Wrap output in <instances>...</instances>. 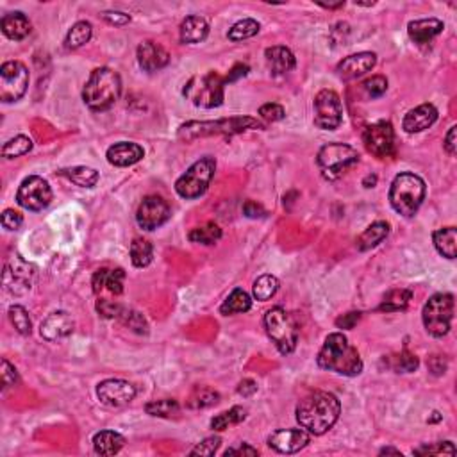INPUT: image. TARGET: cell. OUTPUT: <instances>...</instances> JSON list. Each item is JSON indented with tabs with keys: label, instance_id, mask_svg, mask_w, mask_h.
Wrapping results in <instances>:
<instances>
[{
	"label": "cell",
	"instance_id": "cell-1",
	"mask_svg": "<svg viewBox=\"0 0 457 457\" xmlns=\"http://www.w3.org/2000/svg\"><path fill=\"white\" fill-rule=\"evenodd\" d=\"M340 400L329 391H315L304 397L295 411L300 427L315 436H322L331 430L340 418Z\"/></svg>",
	"mask_w": 457,
	"mask_h": 457
},
{
	"label": "cell",
	"instance_id": "cell-2",
	"mask_svg": "<svg viewBox=\"0 0 457 457\" xmlns=\"http://www.w3.org/2000/svg\"><path fill=\"white\" fill-rule=\"evenodd\" d=\"M320 368L340 373L345 377H356L363 372V359L357 348L341 332H332L325 338V343L316 357Z\"/></svg>",
	"mask_w": 457,
	"mask_h": 457
},
{
	"label": "cell",
	"instance_id": "cell-3",
	"mask_svg": "<svg viewBox=\"0 0 457 457\" xmlns=\"http://www.w3.org/2000/svg\"><path fill=\"white\" fill-rule=\"evenodd\" d=\"M121 95V79L114 70L107 66L95 68L82 89V100L91 111L111 110Z\"/></svg>",
	"mask_w": 457,
	"mask_h": 457
},
{
	"label": "cell",
	"instance_id": "cell-4",
	"mask_svg": "<svg viewBox=\"0 0 457 457\" xmlns=\"http://www.w3.org/2000/svg\"><path fill=\"white\" fill-rule=\"evenodd\" d=\"M252 129H263V123L250 117H232L216 121H188L179 127L177 136L184 142H193L206 136H232Z\"/></svg>",
	"mask_w": 457,
	"mask_h": 457
},
{
	"label": "cell",
	"instance_id": "cell-5",
	"mask_svg": "<svg viewBox=\"0 0 457 457\" xmlns=\"http://www.w3.org/2000/svg\"><path fill=\"white\" fill-rule=\"evenodd\" d=\"M425 199V182L411 172L398 174L389 188V202L398 215L411 218L418 213Z\"/></svg>",
	"mask_w": 457,
	"mask_h": 457
},
{
	"label": "cell",
	"instance_id": "cell-6",
	"mask_svg": "<svg viewBox=\"0 0 457 457\" xmlns=\"http://www.w3.org/2000/svg\"><path fill=\"white\" fill-rule=\"evenodd\" d=\"M264 329H267L268 338L274 341L280 354L287 356L297 348L299 329L292 315L284 311L283 308H271L264 315Z\"/></svg>",
	"mask_w": 457,
	"mask_h": 457
},
{
	"label": "cell",
	"instance_id": "cell-7",
	"mask_svg": "<svg viewBox=\"0 0 457 457\" xmlns=\"http://www.w3.org/2000/svg\"><path fill=\"white\" fill-rule=\"evenodd\" d=\"M216 161L213 158H202L200 161L193 163L181 177L175 182V191L179 197L186 200H193L202 197L209 188L211 181L215 177Z\"/></svg>",
	"mask_w": 457,
	"mask_h": 457
},
{
	"label": "cell",
	"instance_id": "cell-8",
	"mask_svg": "<svg viewBox=\"0 0 457 457\" xmlns=\"http://www.w3.org/2000/svg\"><path fill=\"white\" fill-rule=\"evenodd\" d=\"M316 163L325 179L336 181L359 163V154L354 147L345 143H329L320 149Z\"/></svg>",
	"mask_w": 457,
	"mask_h": 457
},
{
	"label": "cell",
	"instance_id": "cell-9",
	"mask_svg": "<svg viewBox=\"0 0 457 457\" xmlns=\"http://www.w3.org/2000/svg\"><path fill=\"white\" fill-rule=\"evenodd\" d=\"M425 331L433 338H443L449 334L454 320V295L436 293L430 297L421 311Z\"/></svg>",
	"mask_w": 457,
	"mask_h": 457
},
{
	"label": "cell",
	"instance_id": "cell-10",
	"mask_svg": "<svg viewBox=\"0 0 457 457\" xmlns=\"http://www.w3.org/2000/svg\"><path fill=\"white\" fill-rule=\"evenodd\" d=\"M223 88L225 79L218 73L209 72L200 77H193L184 88V97L190 98L197 107L213 110L223 104Z\"/></svg>",
	"mask_w": 457,
	"mask_h": 457
},
{
	"label": "cell",
	"instance_id": "cell-11",
	"mask_svg": "<svg viewBox=\"0 0 457 457\" xmlns=\"http://www.w3.org/2000/svg\"><path fill=\"white\" fill-rule=\"evenodd\" d=\"M36 267L27 263L20 255H13L4 267L2 274V283L4 290L15 297H22L33 290V284L36 280Z\"/></svg>",
	"mask_w": 457,
	"mask_h": 457
},
{
	"label": "cell",
	"instance_id": "cell-12",
	"mask_svg": "<svg viewBox=\"0 0 457 457\" xmlns=\"http://www.w3.org/2000/svg\"><path fill=\"white\" fill-rule=\"evenodd\" d=\"M29 88V70L20 61H6L0 66V100L4 104L20 100Z\"/></svg>",
	"mask_w": 457,
	"mask_h": 457
},
{
	"label": "cell",
	"instance_id": "cell-13",
	"mask_svg": "<svg viewBox=\"0 0 457 457\" xmlns=\"http://www.w3.org/2000/svg\"><path fill=\"white\" fill-rule=\"evenodd\" d=\"M343 121L341 98L332 89H322L315 97V126L324 130H334Z\"/></svg>",
	"mask_w": 457,
	"mask_h": 457
},
{
	"label": "cell",
	"instance_id": "cell-14",
	"mask_svg": "<svg viewBox=\"0 0 457 457\" xmlns=\"http://www.w3.org/2000/svg\"><path fill=\"white\" fill-rule=\"evenodd\" d=\"M18 206L27 211H43L52 202V190L43 177L31 175L24 179L17 191Z\"/></svg>",
	"mask_w": 457,
	"mask_h": 457
},
{
	"label": "cell",
	"instance_id": "cell-15",
	"mask_svg": "<svg viewBox=\"0 0 457 457\" xmlns=\"http://www.w3.org/2000/svg\"><path fill=\"white\" fill-rule=\"evenodd\" d=\"M363 142L370 154L379 159L391 158L395 154V130L389 121H377L366 127Z\"/></svg>",
	"mask_w": 457,
	"mask_h": 457
},
{
	"label": "cell",
	"instance_id": "cell-16",
	"mask_svg": "<svg viewBox=\"0 0 457 457\" xmlns=\"http://www.w3.org/2000/svg\"><path fill=\"white\" fill-rule=\"evenodd\" d=\"M172 216V209L163 197L158 195H149L140 204L136 211V222L143 231H156L159 227L165 225Z\"/></svg>",
	"mask_w": 457,
	"mask_h": 457
},
{
	"label": "cell",
	"instance_id": "cell-17",
	"mask_svg": "<svg viewBox=\"0 0 457 457\" xmlns=\"http://www.w3.org/2000/svg\"><path fill=\"white\" fill-rule=\"evenodd\" d=\"M136 393H138V389L133 382L121 379L102 380L97 386L98 400L107 407H121V405L130 404L136 397Z\"/></svg>",
	"mask_w": 457,
	"mask_h": 457
},
{
	"label": "cell",
	"instance_id": "cell-18",
	"mask_svg": "<svg viewBox=\"0 0 457 457\" xmlns=\"http://www.w3.org/2000/svg\"><path fill=\"white\" fill-rule=\"evenodd\" d=\"M309 440L311 437L306 433V429H280L270 434L268 445L280 454H297L304 447H308Z\"/></svg>",
	"mask_w": 457,
	"mask_h": 457
},
{
	"label": "cell",
	"instance_id": "cell-19",
	"mask_svg": "<svg viewBox=\"0 0 457 457\" xmlns=\"http://www.w3.org/2000/svg\"><path fill=\"white\" fill-rule=\"evenodd\" d=\"M73 327H75V324H73L72 316L68 313L56 311L43 320V324L40 327V334L47 341H61L72 334Z\"/></svg>",
	"mask_w": 457,
	"mask_h": 457
},
{
	"label": "cell",
	"instance_id": "cell-20",
	"mask_svg": "<svg viewBox=\"0 0 457 457\" xmlns=\"http://www.w3.org/2000/svg\"><path fill=\"white\" fill-rule=\"evenodd\" d=\"M375 63L377 56L373 52L352 54V56L345 57L338 65V75L343 81H352V79H357L364 75V73H368L375 66Z\"/></svg>",
	"mask_w": 457,
	"mask_h": 457
},
{
	"label": "cell",
	"instance_id": "cell-21",
	"mask_svg": "<svg viewBox=\"0 0 457 457\" xmlns=\"http://www.w3.org/2000/svg\"><path fill=\"white\" fill-rule=\"evenodd\" d=\"M136 57L138 63L145 72H158V70L165 68L170 61V54L166 52L165 47H161L156 41H143L138 45L136 50Z\"/></svg>",
	"mask_w": 457,
	"mask_h": 457
},
{
	"label": "cell",
	"instance_id": "cell-22",
	"mask_svg": "<svg viewBox=\"0 0 457 457\" xmlns=\"http://www.w3.org/2000/svg\"><path fill=\"white\" fill-rule=\"evenodd\" d=\"M123 284H126V271L121 268H114V270L100 268V270L95 271L93 279H91V286H93V292L97 295L104 292L111 293V295H121Z\"/></svg>",
	"mask_w": 457,
	"mask_h": 457
},
{
	"label": "cell",
	"instance_id": "cell-23",
	"mask_svg": "<svg viewBox=\"0 0 457 457\" xmlns=\"http://www.w3.org/2000/svg\"><path fill=\"white\" fill-rule=\"evenodd\" d=\"M436 120H437L436 107H434L433 104H421L405 114L404 121H402V127H404L405 133L417 134L425 129H429V127H433L434 123H436Z\"/></svg>",
	"mask_w": 457,
	"mask_h": 457
},
{
	"label": "cell",
	"instance_id": "cell-24",
	"mask_svg": "<svg viewBox=\"0 0 457 457\" xmlns=\"http://www.w3.org/2000/svg\"><path fill=\"white\" fill-rule=\"evenodd\" d=\"M143 156H145V150H143V147H140L138 143L120 142L114 143V145H111L110 149H107L105 158H107L110 165L123 168V166H133L138 161H142Z\"/></svg>",
	"mask_w": 457,
	"mask_h": 457
},
{
	"label": "cell",
	"instance_id": "cell-25",
	"mask_svg": "<svg viewBox=\"0 0 457 457\" xmlns=\"http://www.w3.org/2000/svg\"><path fill=\"white\" fill-rule=\"evenodd\" d=\"M443 29H445V24L437 18H424V20L409 22L407 34L417 45H427L437 34L443 33Z\"/></svg>",
	"mask_w": 457,
	"mask_h": 457
},
{
	"label": "cell",
	"instance_id": "cell-26",
	"mask_svg": "<svg viewBox=\"0 0 457 457\" xmlns=\"http://www.w3.org/2000/svg\"><path fill=\"white\" fill-rule=\"evenodd\" d=\"M264 57H267V63L274 75H284V73L292 72L297 65V59L292 50L287 47H280V45L268 47L264 50Z\"/></svg>",
	"mask_w": 457,
	"mask_h": 457
},
{
	"label": "cell",
	"instance_id": "cell-27",
	"mask_svg": "<svg viewBox=\"0 0 457 457\" xmlns=\"http://www.w3.org/2000/svg\"><path fill=\"white\" fill-rule=\"evenodd\" d=\"M0 29H2V33H4L6 38H9V40L13 41H20L31 34V22H29V18L20 11L8 13V15L2 18V22H0Z\"/></svg>",
	"mask_w": 457,
	"mask_h": 457
},
{
	"label": "cell",
	"instance_id": "cell-28",
	"mask_svg": "<svg viewBox=\"0 0 457 457\" xmlns=\"http://www.w3.org/2000/svg\"><path fill=\"white\" fill-rule=\"evenodd\" d=\"M209 34V24L206 22V18L197 17V15H191L186 20L181 24V41L182 43H200L204 41Z\"/></svg>",
	"mask_w": 457,
	"mask_h": 457
},
{
	"label": "cell",
	"instance_id": "cell-29",
	"mask_svg": "<svg viewBox=\"0 0 457 457\" xmlns=\"http://www.w3.org/2000/svg\"><path fill=\"white\" fill-rule=\"evenodd\" d=\"M126 445V437L114 430H100L93 436V449L98 456H114Z\"/></svg>",
	"mask_w": 457,
	"mask_h": 457
},
{
	"label": "cell",
	"instance_id": "cell-30",
	"mask_svg": "<svg viewBox=\"0 0 457 457\" xmlns=\"http://www.w3.org/2000/svg\"><path fill=\"white\" fill-rule=\"evenodd\" d=\"M433 241L436 250L440 252L443 257L456 259L457 255V229L456 227H445V229H437L433 234Z\"/></svg>",
	"mask_w": 457,
	"mask_h": 457
},
{
	"label": "cell",
	"instance_id": "cell-31",
	"mask_svg": "<svg viewBox=\"0 0 457 457\" xmlns=\"http://www.w3.org/2000/svg\"><path fill=\"white\" fill-rule=\"evenodd\" d=\"M389 234V223L388 222H375L372 223V225L366 229V231L363 232V234L359 236V239H357V248L359 250H370V248L377 247L379 243L384 241L386 238H388Z\"/></svg>",
	"mask_w": 457,
	"mask_h": 457
},
{
	"label": "cell",
	"instance_id": "cell-32",
	"mask_svg": "<svg viewBox=\"0 0 457 457\" xmlns=\"http://www.w3.org/2000/svg\"><path fill=\"white\" fill-rule=\"evenodd\" d=\"M252 308V299L247 292H243L241 287H236L232 290V293L225 299V302L222 304L220 308V313L223 316L236 315V313H247L250 311Z\"/></svg>",
	"mask_w": 457,
	"mask_h": 457
},
{
	"label": "cell",
	"instance_id": "cell-33",
	"mask_svg": "<svg viewBox=\"0 0 457 457\" xmlns=\"http://www.w3.org/2000/svg\"><path fill=\"white\" fill-rule=\"evenodd\" d=\"M61 175L81 188H93L98 182V172L93 170V168H89V166H73V168H66V170H61Z\"/></svg>",
	"mask_w": 457,
	"mask_h": 457
},
{
	"label": "cell",
	"instance_id": "cell-34",
	"mask_svg": "<svg viewBox=\"0 0 457 457\" xmlns=\"http://www.w3.org/2000/svg\"><path fill=\"white\" fill-rule=\"evenodd\" d=\"M247 418V411L239 405H234L229 411H223V413L216 414L213 420H211V429L213 430H227L234 427V425H239L243 420Z\"/></svg>",
	"mask_w": 457,
	"mask_h": 457
},
{
	"label": "cell",
	"instance_id": "cell-35",
	"mask_svg": "<svg viewBox=\"0 0 457 457\" xmlns=\"http://www.w3.org/2000/svg\"><path fill=\"white\" fill-rule=\"evenodd\" d=\"M154 257V247L152 243L143 238H136L130 243V261L136 268H145L152 263Z\"/></svg>",
	"mask_w": 457,
	"mask_h": 457
},
{
	"label": "cell",
	"instance_id": "cell-36",
	"mask_svg": "<svg viewBox=\"0 0 457 457\" xmlns=\"http://www.w3.org/2000/svg\"><path fill=\"white\" fill-rule=\"evenodd\" d=\"M91 34H93V27H91L89 22H84V20L77 22V24L70 29L68 34H66V40H65L66 49L70 50L81 49L82 45H86L89 40H91Z\"/></svg>",
	"mask_w": 457,
	"mask_h": 457
},
{
	"label": "cell",
	"instance_id": "cell-37",
	"mask_svg": "<svg viewBox=\"0 0 457 457\" xmlns=\"http://www.w3.org/2000/svg\"><path fill=\"white\" fill-rule=\"evenodd\" d=\"M220 238H222V229H220L215 222L195 227V229H191L190 231V234H188V239H190V241L200 243V245H215Z\"/></svg>",
	"mask_w": 457,
	"mask_h": 457
},
{
	"label": "cell",
	"instance_id": "cell-38",
	"mask_svg": "<svg viewBox=\"0 0 457 457\" xmlns=\"http://www.w3.org/2000/svg\"><path fill=\"white\" fill-rule=\"evenodd\" d=\"M411 299H413V292H409V290H402V287L400 290H391V292L386 293L384 300L379 306V311H402V309L407 308Z\"/></svg>",
	"mask_w": 457,
	"mask_h": 457
},
{
	"label": "cell",
	"instance_id": "cell-39",
	"mask_svg": "<svg viewBox=\"0 0 457 457\" xmlns=\"http://www.w3.org/2000/svg\"><path fill=\"white\" fill-rule=\"evenodd\" d=\"M220 402V393L215 389L202 386V388H195L193 393L188 398V407L190 409H206L215 405Z\"/></svg>",
	"mask_w": 457,
	"mask_h": 457
},
{
	"label": "cell",
	"instance_id": "cell-40",
	"mask_svg": "<svg viewBox=\"0 0 457 457\" xmlns=\"http://www.w3.org/2000/svg\"><path fill=\"white\" fill-rule=\"evenodd\" d=\"M279 292V280L274 276H261L254 280V286H252V293H254L255 300H261V302H267L271 297Z\"/></svg>",
	"mask_w": 457,
	"mask_h": 457
},
{
	"label": "cell",
	"instance_id": "cell-41",
	"mask_svg": "<svg viewBox=\"0 0 457 457\" xmlns=\"http://www.w3.org/2000/svg\"><path fill=\"white\" fill-rule=\"evenodd\" d=\"M147 414L159 418H172L177 417L181 411V405L174 398H163V400H152L145 405Z\"/></svg>",
	"mask_w": 457,
	"mask_h": 457
},
{
	"label": "cell",
	"instance_id": "cell-42",
	"mask_svg": "<svg viewBox=\"0 0 457 457\" xmlns=\"http://www.w3.org/2000/svg\"><path fill=\"white\" fill-rule=\"evenodd\" d=\"M31 150H33V140L20 134V136H15L13 140H9V142L2 147V156H4L6 159H17L29 154Z\"/></svg>",
	"mask_w": 457,
	"mask_h": 457
},
{
	"label": "cell",
	"instance_id": "cell-43",
	"mask_svg": "<svg viewBox=\"0 0 457 457\" xmlns=\"http://www.w3.org/2000/svg\"><path fill=\"white\" fill-rule=\"evenodd\" d=\"M259 29H261V25L255 20H252V18H243V20L236 22V24L229 29V34H227V36H229L231 41H243L255 36V34L259 33Z\"/></svg>",
	"mask_w": 457,
	"mask_h": 457
},
{
	"label": "cell",
	"instance_id": "cell-44",
	"mask_svg": "<svg viewBox=\"0 0 457 457\" xmlns=\"http://www.w3.org/2000/svg\"><path fill=\"white\" fill-rule=\"evenodd\" d=\"M9 320L15 325L17 332H20L22 336H29L33 332V322L29 318V313L22 306H11L9 308Z\"/></svg>",
	"mask_w": 457,
	"mask_h": 457
},
{
	"label": "cell",
	"instance_id": "cell-45",
	"mask_svg": "<svg viewBox=\"0 0 457 457\" xmlns=\"http://www.w3.org/2000/svg\"><path fill=\"white\" fill-rule=\"evenodd\" d=\"M118 320H121V324H126L127 327L133 329V331L138 332V334H147V332H149L147 320L143 318L142 313L134 311V309L123 308V311H121L120 318Z\"/></svg>",
	"mask_w": 457,
	"mask_h": 457
},
{
	"label": "cell",
	"instance_id": "cell-46",
	"mask_svg": "<svg viewBox=\"0 0 457 457\" xmlns=\"http://www.w3.org/2000/svg\"><path fill=\"white\" fill-rule=\"evenodd\" d=\"M414 456H456L457 450L452 441H440L430 445H421L420 449L413 450Z\"/></svg>",
	"mask_w": 457,
	"mask_h": 457
},
{
	"label": "cell",
	"instance_id": "cell-47",
	"mask_svg": "<svg viewBox=\"0 0 457 457\" xmlns=\"http://www.w3.org/2000/svg\"><path fill=\"white\" fill-rule=\"evenodd\" d=\"M418 366H420V359H418L414 354L407 352V350L397 354V356H393V368L397 370V372L411 373L414 372V370H418Z\"/></svg>",
	"mask_w": 457,
	"mask_h": 457
},
{
	"label": "cell",
	"instance_id": "cell-48",
	"mask_svg": "<svg viewBox=\"0 0 457 457\" xmlns=\"http://www.w3.org/2000/svg\"><path fill=\"white\" fill-rule=\"evenodd\" d=\"M363 88L366 89V93H368L372 98H379L386 93V89H388V81H386V77H382V75H373L372 79L364 81Z\"/></svg>",
	"mask_w": 457,
	"mask_h": 457
},
{
	"label": "cell",
	"instance_id": "cell-49",
	"mask_svg": "<svg viewBox=\"0 0 457 457\" xmlns=\"http://www.w3.org/2000/svg\"><path fill=\"white\" fill-rule=\"evenodd\" d=\"M259 117L263 118L264 121H268V123H274V121L283 120V118L286 117V113H284L283 105L276 104V102H270V104H264L259 107Z\"/></svg>",
	"mask_w": 457,
	"mask_h": 457
},
{
	"label": "cell",
	"instance_id": "cell-50",
	"mask_svg": "<svg viewBox=\"0 0 457 457\" xmlns=\"http://www.w3.org/2000/svg\"><path fill=\"white\" fill-rule=\"evenodd\" d=\"M97 311L98 315L104 316V318H120L121 311H123V306L113 302L110 299H98L97 300Z\"/></svg>",
	"mask_w": 457,
	"mask_h": 457
},
{
	"label": "cell",
	"instance_id": "cell-51",
	"mask_svg": "<svg viewBox=\"0 0 457 457\" xmlns=\"http://www.w3.org/2000/svg\"><path fill=\"white\" fill-rule=\"evenodd\" d=\"M220 443H222V440H220L218 436L206 437V440L195 447V449L191 450L190 454H191V456H207V457L215 456L216 450L220 449Z\"/></svg>",
	"mask_w": 457,
	"mask_h": 457
},
{
	"label": "cell",
	"instance_id": "cell-52",
	"mask_svg": "<svg viewBox=\"0 0 457 457\" xmlns=\"http://www.w3.org/2000/svg\"><path fill=\"white\" fill-rule=\"evenodd\" d=\"M0 375H2V388L8 389L18 382L17 368L9 363L8 359H2V368H0Z\"/></svg>",
	"mask_w": 457,
	"mask_h": 457
},
{
	"label": "cell",
	"instance_id": "cell-53",
	"mask_svg": "<svg viewBox=\"0 0 457 457\" xmlns=\"http://www.w3.org/2000/svg\"><path fill=\"white\" fill-rule=\"evenodd\" d=\"M24 223V216L15 209H6L2 213V227L6 231H17L20 229V225Z\"/></svg>",
	"mask_w": 457,
	"mask_h": 457
},
{
	"label": "cell",
	"instance_id": "cell-54",
	"mask_svg": "<svg viewBox=\"0 0 457 457\" xmlns=\"http://www.w3.org/2000/svg\"><path fill=\"white\" fill-rule=\"evenodd\" d=\"M102 18L111 25H126L130 22L129 15H126V13L121 11H104L102 13Z\"/></svg>",
	"mask_w": 457,
	"mask_h": 457
},
{
	"label": "cell",
	"instance_id": "cell-55",
	"mask_svg": "<svg viewBox=\"0 0 457 457\" xmlns=\"http://www.w3.org/2000/svg\"><path fill=\"white\" fill-rule=\"evenodd\" d=\"M361 320V313L359 311H354V313H347V315H343L341 318L336 320V325L340 329H354V325L357 324Z\"/></svg>",
	"mask_w": 457,
	"mask_h": 457
},
{
	"label": "cell",
	"instance_id": "cell-56",
	"mask_svg": "<svg viewBox=\"0 0 457 457\" xmlns=\"http://www.w3.org/2000/svg\"><path fill=\"white\" fill-rule=\"evenodd\" d=\"M257 449L250 447L248 443H241V445L234 447V449H229L223 456L231 457V456H257Z\"/></svg>",
	"mask_w": 457,
	"mask_h": 457
},
{
	"label": "cell",
	"instance_id": "cell-57",
	"mask_svg": "<svg viewBox=\"0 0 457 457\" xmlns=\"http://www.w3.org/2000/svg\"><path fill=\"white\" fill-rule=\"evenodd\" d=\"M429 370L434 373V375H441L445 373L447 370V361L441 356H433L429 359Z\"/></svg>",
	"mask_w": 457,
	"mask_h": 457
},
{
	"label": "cell",
	"instance_id": "cell-58",
	"mask_svg": "<svg viewBox=\"0 0 457 457\" xmlns=\"http://www.w3.org/2000/svg\"><path fill=\"white\" fill-rule=\"evenodd\" d=\"M257 391V384L252 379H243L238 386V393L243 397H252Z\"/></svg>",
	"mask_w": 457,
	"mask_h": 457
},
{
	"label": "cell",
	"instance_id": "cell-59",
	"mask_svg": "<svg viewBox=\"0 0 457 457\" xmlns=\"http://www.w3.org/2000/svg\"><path fill=\"white\" fill-rule=\"evenodd\" d=\"M243 213H245L248 218H259V216H264L263 207L257 206V204L252 202V200H248V202L243 206Z\"/></svg>",
	"mask_w": 457,
	"mask_h": 457
},
{
	"label": "cell",
	"instance_id": "cell-60",
	"mask_svg": "<svg viewBox=\"0 0 457 457\" xmlns=\"http://www.w3.org/2000/svg\"><path fill=\"white\" fill-rule=\"evenodd\" d=\"M456 130H457L456 126L450 127L449 134H447V138H445V143H443V147H445V150L449 152L450 156H456V150H457V147H456Z\"/></svg>",
	"mask_w": 457,
	"mask_h": 457
},
{
	"label": "cell",
	"instance_id": "cell-61",
	"mask_svg": "<svg viewBox=\"0 0 457 457\" xmlns=\"http://www.w3.org/2000/svg\"><path fill=\"white\" fill-rule=\"evenodd\" d=\"M247 73H248V66L241 65V63H239V65H236L234 68L229 72V75L225 77V82H232V81H236V79H239V77H245Z\"/></svg>",
	"mask_w": 457,
	"mask_h": 457
},
{
	"label": "cell",
	"instance_id": "cell-62",
	"mask_svg": "<svg viewBox=\"0 0 457 457\" xmlns=\"http://www.w3.org/2000/svg\"><path fill=\"white\" fill-rule=\"evenodd\" d=\"M363 184H364V186H366V188H373V186H375V184H377V177H375V175H368V177H366V179H364V181H363Z\"/></svg>",
	"mask_w": 457,
	"mask_h": 457
},
{
	"label": "cell",
	"instance_id": "cell-63",
	"mask_svg": "<svg viewBox=\"0 0 457 457\" xmlns=\"http://www.w3.org/2000/svg\"><path fill=\"white\" fill-rule=\"evenodd\" d=\"M384 454H395V456H400V452H398V450H395V449H382L380 450V456H384Z\"/></svg>",
	"mask_w": 457,
	"mask_h": 457
}]
</instances>
